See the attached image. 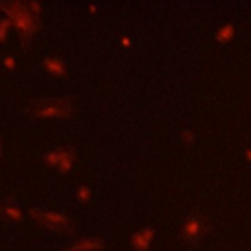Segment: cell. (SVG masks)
I'll list each match as a JSON object with an SVG mask.
<instances>
[{
    "label": "cell",
    "mask_w": 251,
    "mask_h": 251,
    "mask_svg": "<svg viewBox=\"0 0 251 251\" xmlns=\"http://www.w3.org/2000/svg\"><path fill=\"white\" fill-rule=\"evenodd\" d=\"M0 10H4L6 18L12 22V25L20 31L22 41H27L33 37V33L39 29V16H35L27 2H0Z\"/></svg>",
    "instance_id": "6da1fadb"
},
{
    "label": "cell",
    "mask_w": 251,
    "mask_h": 251,
    "mask_svg": "<svg viewBox=\"0 0 251 251\" xmlns=\"http://www.w3.org/2000/svg\"><path fill=\"white\" fill-rule=\"evenodd\" d=\"M73 161H75V155H71V157L63 159V161H61V165L57 167V171H59V173H67V171H71V167H73Z\"/></svg>",
    "instance_id": "7c38bea8"
},
{
    "label": "cell",
    "mask_w": 251,
    "mask_h": 251,
    "mask_svg": "<svg viewBox=\"0 0 251 251\" xmlns=\"http://www.w3.org/2000/svg\"><path fill=\"white\" fill-rule=\"evenodd\" d=\"M88 10H90V12H96L98 8H96V4H88Z\"/></svg>",
    "instance_id": "e0dca14e"
},
{
    "label": "cell",
    "mask_w": 251,
    "mask_h": 251,
    "mask_svg": "<svg viewBox=\"0 0 251 251\" xmlns=\"http://www.w3.org/2000/svg\"><path fill=\"white\" fill-rule=\"evenodd\" d=\"M231 37H233V25H231V24H226V25H222V27L216 31V39L222 41V43L229 41Z\"/></svg>",
    "instance_id": "30bf717a"
},
{
    "label": "cell",
    "mask_w": 251,
    "mask_h": 251,
    "mask_svg": "<svg viewBox=\"0 0 251 251\" xmlns=\"http://www.w3.org/2000/svg\"><path fill=\"white\" fill-rule=\"evenodd\" d=\"M12 25V22L8 18H0V41L6 39V33H8V27Z\"/></svg>",
    "instance_id": "4fadbf2b"
},
{
    "label": "cell",
    "mask_w": 251,
    "mask_h": 251,
    "mask_svg": "<svg viewBox=\"0 0 251 251\" xmlns=\"http://www.w3.org/2000/svg\"><path fill=\"white\" fill-rule=\"evenodd\" d=\"M43 69H45L47 73L55 75V76L67 75V65H65L61 59H57V57H47V59H43Z\"/></svg>",
    "instance_id": "9c48e42d"
},
{
    "label": "cell",
    "mask_w": 251,
    "mask_h": 251,
    "mask_svg": "<svg viewBox=\"0 0 251 251\" xmlns=\"http://www.w3.org/2000/svg\"><path fill=\"white\" fill-rule=\"evenodd\" d=\"M4 65H6L8 69H14V67H16V61H14V57H10V55H8V57H4Z\"/></svg>",
    "instance_id": "2e32d148"
},
{
    "label": "cell",
    "mask_w": 251,
    "mask_h": 251,
    "mask_svg": "<svg viewBox=\"0 0 251 251\" xmlns=\"http://www.w3.org/2000/svg\"><path fill=\"white\" fill-rule=\"evenodd\" d=\"M245 157H247V161L251 163V149H247V151H245Z\"/></svg>",
    "instance_id": "ac0fdd59"
},
{
    "label": "cell",
    "mask_w": 251,
    "mask_h": 251,
    "mask_svg": "<svg viewBox=\"0 0 251 251\" xmlns=\"http://www.w3.org/2000/svg\"><path fill=\"white\" fill-rule=\"evenodd\" d=\"M182 239L184 241H196L200 239V235L204 233V224L198 216H188L182 224Z\"/></svg>",
    "instance_id": "277c9868"
},
{
    "label": "cell",
    "mask_w": 251,
    "mask_h": 251,
    "mask_svg": "<svg viewBox=\"0 0 251 251\" xmlns=\"http://www.w3.org/2000/svg\"><path fill=\"white\" fill-rule=\"evenodd\" d=\"M0 157H2V139H0Z\"/></svg>",
    "instance_id": "d6986e66"
},
{
    "label": "cell",
    "mask_w": 251,
    "mask_h": 251,
    "mask_svg": "<svg viewBox=\"0 0 251 251\" xmlns=\"http://www.w3.org/2000/svg\"><path fill=\"white\" fill-rule=\"evenodd\" d=\"M102 245H104V241L100 237H82L63 251H98V249H102Z\"/></svg>",
    "instance_id": "8992f818"
},
{
    "label": "cell",
    "mask_w": 251,
    "mask_h": 251,
    "mask_svg": "<svg viewBox=\"0 0 251 251\" xmlns=\"http://www.w3.org/2000/svg\"><path fill=\"white\" fill-rule=\"evenodd\" d=\"M0 218L2 220H10V222H22L24 214L16 204L10 202H0Z\"/></svg>",
    "instance_id": "ba28073f"
},
{
    "label": "cell",
    "mask_w": 251,
    "mask_h": 251,
    "mask_svg": "<svg viewBox=\"0 0 251 251\" xmlns=\"http://www.w3.org/2000/svg\"><path fill=\"white\" fill-rule=\"evenodd\" d=\"M182 139H184V143H188V145H190V143H192V139H194L192 131H190V129H184V131H182Z\"/></svg>",
    "instance_id": "9a60e30c"
},
{
    "label": "cell",
    "mask_w": 251,
    "mask_h": 251,
    "mask_svg": "<svg viewBox=\"0 0 251 251\" xmlns=\"http://www.w3.org/2000/svg\"><path fill=\"white\" fill-rule=\"evenodd\" d=\"M29 216H31L37 224H41V226H45V227H49V229H69V227H71V220H69L65 214H61V212L31 208V210H29Z\"/></svg>",
    "instance_id": "3957f363"
},
{
    "label": "cell",
    "mask_w": 251,
    "mask_h": 251,
    "mask_svg": "<svg viewBox=\"0 0 251 251\" xmlns=\"http://www.w3.org/2000/svg\"><path fill=\"white\" fill-rule=\"evenodd\" d=\"M76 198L80 200V202H88V198H90V188L88 186H78L76 188Z\"/></svg>",
    "instance_id": "8fae6325"
},
{
    "label": "cell",
    "mask_w": 251,
    "mask_h": 251,
    "mask_svg": "<svg viewBox=\"0 0 251 251\" xmlns=\"http://www.w3.org/2000/svg\"><path fill=\"white\" fill-rule=\"evenodd\" d=\"M153 233H155V229H153L151 226H147V227L135 231V233L131 235V247H133L135 251H145V249L151 245Z\"/></svg>",
    "instance_id": "5b68a950"
},
{
    "label": "cell",
    "mask_w": 251,
    "mask_h": 251,
    "mask_svg": "<svg viewBox=\"0 0 251 251\" xmlns=\"http://www.w3.org/2000/svg\"><path fill=\"white\" fill-rule=\"evenodd\" d=\"M27 112L35 118H69L73 104L67 98H41L27 106Z\"/></svg>",
    "instance_id": "7a4b0ae2"
},
{
    "label": "cell",
    "mask_w": 251,
    "mask_h": 251,
    "mask_svg": "<svg viewBox=\"0 0 251 251\" xmlns=\"http://www.w3.org/2000/svg\"><path fill=\"white\" fill-rule=\"evenodd\" d=\"M27 6H29V10H31L35 16H39V12H41V6H39V2L31 0V2H27Z\"/></svg>",
    "instance_id": "5bb4252c"
},
{
    "label": "cell",
    "mask_w": 251,
    "mask_h": 251,
    "mask_svg": "<svg viewBox=\"0 0 251 251\" xmlns=\"http://www.w3.org/2000/svg\"><path fill=\"white\" fill-rule=\"evenodd\" d=\"M71 155H75V151L71 147H57V149H53V151H49V153L43 155V163H47V165H51V167L57 169L61 165V161L67 159V157H71Z\"/></svg>",
    "instance_id": "52a82bcc"
}]
</instances>
